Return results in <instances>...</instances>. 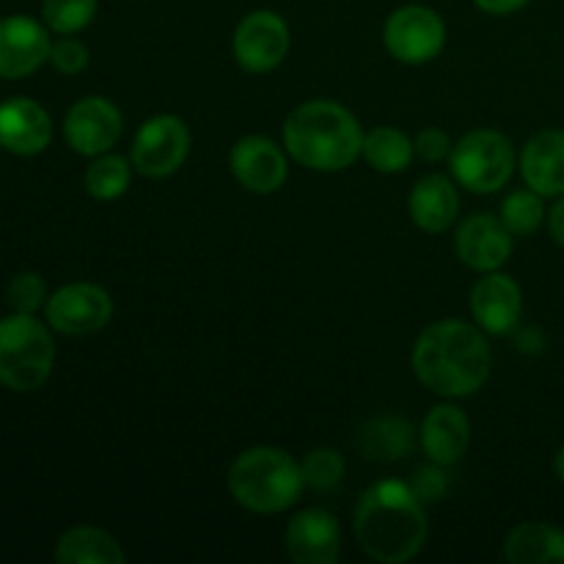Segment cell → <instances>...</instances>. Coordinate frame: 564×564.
Wrapping results in <instances>:
<instances>
[{
    "mask_svg": "<svg viewBox=\"0 0 564 564\" xmlns=\"http://www.w3.org/2000/svg\"><path fill=\"white\" fill-rule=\"evenodd\" d=\"M47 28L33 17L11 14L0 20V77L22 80L50 61Z\"/></svg>",
    "mask_w": 564,
    "mask_h": 564,
    "instance_id": "12",
    "label": "cell"
},
{
    "mask_svg": "<svg viewBox=\"0 0 564 564\" xmlns=\"http://www.w3.org/2000/svg\"><path fill=\"white\" fill-rule=\"evenodd\" d=\"M549 231L554 237V242H560L564 248V196L556 198L554 207L549 209Z\"/></svg>",
    "mask_w": 564,
    "mask_h": 564,
    "instance_id": "34",
    "label": "cell"
},
{
    "mask_svg": "<svg viewBox=\"0 0 564 564\" xmlns=\"http://www.w3.org/2000/svg\"><path fill=\"white\" fill-rule=\"evenodd\" d=\"M529 3H532V0H474V6L490 17L516 14V11H521L523 6H529Z\"/></svg>",
    "mask_w": 564,
    "mask_h": 564,
    "instance_id": "33",
    "label": "cell"
},
{
    "mask_svg": "<svg viewBox=\"0 0 564 564\" xmlns=\"http://www.w3.org/2000/svg\"><path fill=\"white\" fill-rule=\"evenodd\" d=\"M284 545L297 564H336L341 556V527L334 512L312 507L286 523Z\"/></svg>",
    "mask_w": 564,
    "mask_h": 564,
    "instance_id": "15",
    "label": "cell"
},
{
    "mask_svg": "<svg viewBox=\"0 0 564 564\" xmlns=\"http://www.w3.org/2000/svg\"><path fill=\"white\" fill-rule=\"evenodd\" d=\"M97 17V0H42V20L58 36H75Z\"/></svg>",
    "mask_w": 564,
    "mask_h": 564,
    "instance_id": "27",
    "label": "cell"
},
{
    "mask_svg": "<svg viewBox=\"0 0 564 564\" xmlns=\"http://www.w3.org/2000/svg\"><path fill=\"white\" fill-rule=\"evenodd\" d=\"M231 53H235L237 64L251 75L273 72L275 66L284 64L286 53H290V25L275 11H251L235 28Z\"/></svg>",
    "mask_w": 564,
    "mask_h": 564,
    "instance_id": "10",
    "label": "cell"
},
{
    "mask_svg": "<svg viewBox=\"0 0 564 564\" xmlns=\"http://www.w3.org/2000/svg\"><path fill=\"white\" fill-rule=\"evenodd\" d=\"M50 64L61 75H77L88 66V47L75 36H61L50 47Z\"/></svg>",
    "mask_w": 564,
    "mask_h": 564,
    "instance_id": "31",
    "label": "cell"
},
{
    "mask_svg": "<svg viewBox=\"0 0 564 564\" xmlns=\"http://www.w3.org/2000/svg\"><path fill=\"white\" fill-rule=\"evenodd\" d=\"M554 471H556V477H560V482L564 485V444L560 446V452H556V457H554Z\"/></svg>",
    "mask_w": 564,
    "mask_h": 564,
    "instance_id": "35",
    "label": "cell"
},
{
    "mask_svg": "<svg viewBox=\"0 0 564 564\" xmlns=\"http://www.w3.org/2000/svg\"><path fill=\"white\" fill-rule=\"evenodd\" d=\"M446 468L449 466H441V463L430 460L413 471L411 482L408 485H411V490L416 494V499L422 501L424 507L438 505L446 496V490H449V474H446Z\"/></svg>",
    "mask_w": 564,
    "mask_h": 564,
    "instance_id": "30",
    "label": "cell"
},
{
    "mask_svg": "<svg viewBox=\"0 0 564 564\" xmlns=\"http://www.w3.org/2000/svg\"><path fill=\"white\" fill-rule=\"evenodd\" d=\"M383 44L400 64L422 66L438 58L446 44V25L430 6L408 3L391 11L383 25Z\"/></svg>",
    "mask_w": 564,
    "mask_h": 564,
    "instance_id": "7",
    "label": "cell"
},
{
    "mask_svg": "<svg viewBox=\"0 0 564 564\" xmlns=\"http://www.w3.org/2000/svg\"><path fill=\"white\" fill-rule=\"evenodd\" d=\"M44 317L53 330L64 336H88L102 330L113 317V301L91 281H75L47 297Z\"/></svg>",
    "mask_w": 564,
    "mask_h": 564,
    "instance_id": "9",
    "label": "cell"
},
{
    "mask_svg": "<svg viewBox=\"0 0 564 564\" xmlns=\"http://www.w3.org/2000/svg\"><path fill=\"white\" fill-rule=\"evenodd\" d=\"M474 323L490 336H505L518 328L523 314V292L516 279L499 273H485L471 290Z\"/></svg>",
    "mask_w": 564,
    "mask_h": 564,
    "instance_id": "16",
    "label": "cell"
},
{
    "mask_svg": "<svg viewBox=\"0 0 564 564\" xmlns=\"http://www.w3.org/2000/svg\"><path fill=\"white\" fill-rule=\"evenodd\" d=\"M521 174L527 187L543 198L564 196V130H543L529 138L521 152Z\"/></svg>",
    "mask_w": 564,
    "mask_h": 564,
    "instance_id": "18",
    "label": "cell"
},
{
    "mask_svg": "<svg viewBox=\"0 0 564 564\" xmlns=\"http://www.w3.org/2000/svg\"><path fill=\"white\" fill-rule=\"evenodd\" d=\"M449 169L457 185L479 193V196H488L510 182L512 169H516V152L505 132L471 130L452 147Z\"/></svg>",
    "mask_w": 564,
    "mask_h": 564,
    "instance_id": "6",
    "label": "cell"
},
{
    "mask_svg": "<svg viewBox=\"0 0 564 564\" xmlns=\"http://www.w3.org/2000/svg\"><path fill=\"white\" fill-rule=\"evenodd\" d=\"M226 485L231 499L257 516L290 510L306 488L301 463L279 446H251L240 452L226 474Z\"/></svg>",
    "mask_w": 564,
    "mask_h": 564,
    "instance_id": "4",
    "label": "cell"
},
{
    "mask_svg": "<svg viewBox=\"0 0 564 564\" xmlns=\"http://www.w3.org/2000/svg\"><path fill=\"white\" fill-rule=\"evenodd\" d=\"M408 213L411 220L427 235H441L452 229L460 213V196L457 185L444 174H427L413 185L408 196Z\"/></svg>",
    "mask_w": 564,
    "mask_h": 564,
    "instance_id": "19",
    "label": "cell"
},
{
    "mask_svg": "<svg viewBox=\"0 0 564 564\" xmlns=\"http://www.w3.org/2000/svg\"><path fill=\"white\" fill-rule=\"evenodd\" d=\"M124 132L121 110L108 97H83L64 119V138L72 152L83 158H99L119 143Z\"/></svg>",
    "mask_w": 564,
    "mask_h": 564,
    "instance_id": "11",
    "label": "cell"
},
{
    "mask_svg": "<svg viewBox=\"0 0 564 564\" xmlns=\"http://www.w3.org/2000/svg\"><path fill=\"white\" fill-rule=\"evenodd\" d=\"M499 218L505 220L507 229L512 231V237H527L543 226V220L549 218L545 213V202L538 191L532 187H523V191H512L510 196L501 202Z\"/></svg>",
    "mask_w": 564,
    "mask_h": 564,
    "instance_id": "26",
    "label": "cell"
},
{
    "mask_svg": "<svg viewBox=\"0 0 564 564\" xmlns=\"http://www.w3.org/2000/svg\"><path fill=\"white\" fill-rule=\"evenodd\" d=\"M471 444V422L455 405H435L422 422V449L427 460L455 466Z\"/></svg>",
    "mask_w": 564,
    "mask_h": 564,
    "instance_id": "20",
    "label": "cell"
},
{
    "mask_svg": "<svg viewBox=\"0 0 564 564\" xmlns=\"http://www.w3.org/2000/svg\"><path fill=\"white\" fill-rule=\"evenodd\" d=\"M356 540L375 562L413 560L427 543V516L411 485L400 479L369 485L356 507Z\"/></svg>",
    "mask_w": 564,
    "mask_h": 564,
    "instance_id": "2",
    "label": "cell"
},
{
    "mask_svg": "<svg viewBox=\"0 0 564 564\" xmlns=\"http://www.w3.org/2000/svg\"><path fill=\"white\" fill-rule=\"evenodd\" d=\"M411 361L416 378L449 400L477 394L494 367L482 328L463 319H438L427 325L413 345Z\"/></svg>",
    "mask_w": 564,
    "mask_h": 564,
    "instance_id": "1",
    "label": "cell"
},
{
    "mask_svg": "<svg viewBox=\"0 0 564 564\" xmlns=\"http://www.w3.org/2000/svg\"><path fill=\"white\" fill-rule=\"evenodd\" d=\"M347 463L341 457V452L330 449V446H317V449L308 452L301 463V474L306 488L325 494V490H334L336 485L345 479Z\"/></svg>",
    "mask_w": 564,
    "mask_h": 564,
    "instance_id": "28",
    "label": "cell"
},
{
    "mask_svg": "<svg viewBox=\"0 0 564 564\" xmlns=\"http://www.w3.org/2000/svg\"><path fill=\"white\" fill-rule=\"evenodd\" d=\"M55 560L61 564H124V551L113 534L102 529L75 527L58 538Z\"/></svg>",
    "mask_w": 564,
    "mask_h": 564,
    "instance_id": "22",
    "label": "cell"
},
{
    "mask_svg": "<svg viewBox=\"0 0 564 564\" xmlns=\"http://www.w3.org/2000/svg\"><path fill=\"white\" fill-rule=\"evenodd\" d=\"M191 154V130L174 113H158L138 127L132 138V169L149 180H165L185 165Z\"/></svg>",
    "mask_w": 564,
    "mask_h": 564,
    "instance_id": "8",
    "label": "cell"
},
{
    "mask_svg": "<svg viewBox=\"0 0 564 564\" xmlns=\"http://www.w3.org/2000/svg\"><path fill=\"white\" fill-rule=\"evenodd\" d=\"M356 441L367 460L394 463L413 449V427L402 416H378L358 430Z\"/></svg>",
    "mask_w": 564,
    "mask_h": 564,
    "instance_id": "23",
    "label": "cell"
},
{
    "mask_svg": "<svg viewBox=\"0 0 564 564\" xmlns=\"http://www.w3.org/2000/svg\"><path fill=\"white\" fill-rule=\"evenodd\" d=\"M413 147H416V154L424 163H441V160L449 158L455 143H452L449 135H446L444 130H438V127H424L416 135V141H413Z\"/></svg>",
    "mask_w": 564,
    "mask_h": 564,
    "instance_id": "32",
    "label": "cell"
},
{
    "mask_svg": "<svg viewBox=\"0 0 564 564\" xmlns=\"http://www.w3.org/2000/svg\"><path fill=\"white\" fill-rule=\"evenodd\" d=\"M53 141L50 113L31 97H11L0 102V147L17 158L42 154Z\"/></svg>",
    "mask_w": 564,
    "mask_h": 564,
    "instance_id": "17",
    "label": "cell"
},
{
    "mask_svg": "<svg viewBox=\"0 0 564 564\" xmlns=\"http://www.w3.org/2000/svg\"><path fill=\"white\" fill-rule=\"evenodd\" d=\"M130 187V160L121 154H99L86 169V191L97 202H116Z\"/></svg>",
    "mask_w": 564,
    "mask_h": 564,
    "instance_id": "25",
    "label": "cell"
},
{
    "mask_svg": "<svg viewBox=\"0 0 564 564\" xmlns=\"http://www.w3.org/2000/svg\"><path fill=\"white\" fill-rule=\"evenodd\" d=\"M55 364L50 328L33 314L0 319V386L11 391H36L47 383Z\"/></svg>",
    "mask_w": 564,
    "mask_h": 564,
    "instance_id": "5",
    "label": "cell"
},
{
    "mask_svg": "<svg viewBox=\"0 0 564 564\" xmlns=\"http://www.w3.org/2000/svg\"><path fill=\"white\" fill-rule=\"evenodd\" d=\"M6 303L17 314H36L39 308L47 306V284L39 273H17L6 286Z\"/></svg>",
    "mask_w": 564,
    "mask_h": 564,
    "instance_id": "29",
    "label": "cell"
},
{
    "mask_svg": "<svg viewBox=\"0 0 564 564\" xmlns=\"http://www.w3.org/2000/svg\"><path fill=\"white\" fill-rule=\"evenodd\" d=\"M231 176L246 187L248 193L257 196H270L281 191L290 176L284 149L264 135H246L231 147L229 154Z\"/></svg>",
    "mask_w": 564,
    "mask_h": 564,
    "instance_id": "13",
    "label": "cell"
},
{
    "mask_svg": "<svg viewBox=\"0 0 564 564\" xmlns=\"http://www.w3.org/2000/svg\"><path fill=\"white\" fill-rule=\"evenodd\" d=\"M510 564H564V532L551 523H521L505 540Z\"/></svg>",
    "mask_w": 564,
    "mask_h": 564,
    "instance_id": "21",
    "label": "cell"
},
{
    "mask_svg": "<svg viewBox=\"0 0 564 564\" xmlns=\"http://www.w3.org/2000/svg\"><path fill=\"white\" fill-rule=\"evenodd\" d=\"M455 253L466 268L477 273H494L512 257V231L499 215H468L455 235Z\"/></svg>",
    "mask_w": 564,
    "mask_h": 564,
    "instance_id": "14",
    "label": "cell"
},
{
    "mask_svg": "<svg viewBox=\"0 0 564 564\" xmlns=\"http://www.w3.org/2000/svg\"><path fill=\"white\" fill-rule=\"evenodd\" d=\"M413 154H416V147L397 127H375L372 132L364 135L361 158L380 174H402L411 169Z\"/></svg>",
    "mask_w": 564,
    "mask_h": 564,
    "instance_id": "24",
    "label": "cell"
},
{
    "mask_svg": "<svg viewBox=\"0 0 564 564\" xmlns=\"http://www.w3.org/2000/svg\"><path fill=\"white\" fill-rule=\"evenodd\" d=\"M284 149L306 169L336 174L361 158L364 130L345 105L334 99H312L286 116Z\"/></svg>",
    "mask_w": 564,
    "mask_h": 564,
    "instance_id": "3",
    "label": "cell"
}]
</instances>
